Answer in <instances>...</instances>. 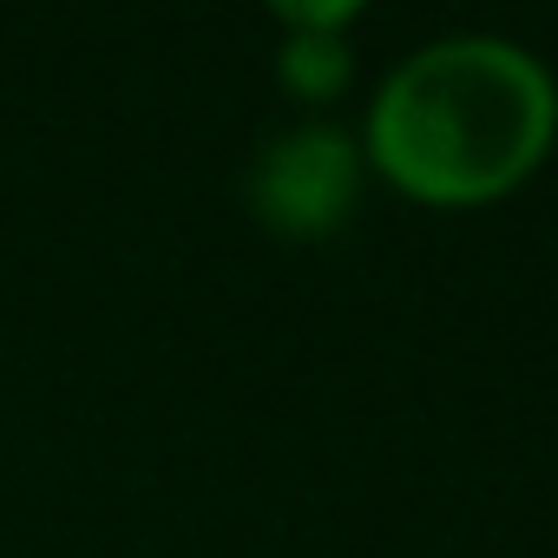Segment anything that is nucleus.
Here are the masks:
<instances>
[{
	"label": "nucleus",
	"instance_id": "nucleus-1",
	"mask_svg": "<svg viewBox=\"0 0 558 558\" xmlns=\"http://www.w3.org/2000/svg\"><path fill=\"white\" fill-rule=\"evenodd\" d=\"M368 178L421 210H486L558 151V73L499 27H453L395 53L355 119Z\"/></svg>",
	"mask_w": 558,
	"mask_h": 558
},
{
	"label": "nucleus",
	"instance_id": "nucleus-2",
	"mask_svg": "<svg viewBox=\"0 0 558 558\" xmlns=\"http://www.w3.org/2000/svg\"><path fill=\"white\" fill-rule=\"evenodd\" d=\"M368 184L375 178H368L355 125L323 119V112H303L290 125H276L250 151V165H243V204H250V217L263 230H276V236H290V243L336 236L362 210Z\"/></svg>",
	"mask_w": 558,
	"mask_h": 558
},
{
	"label": "nucleus",
	"instance_id": "nucleus-3",
	"mask_svg": "<svg viewBox=\"0 0 558 558\" xmlns=\"http://www.w3.org/2000/svg\"><path fill=\"white\" fill-rule=\"evenodd\" d=\"M368 21L362 0H276L269 27H276V53L269 73L296 106L323 112L355 86V27Z\"/></svg>",
	"mask_w": 558,
	"mask_h": 558
}]
</instances>
